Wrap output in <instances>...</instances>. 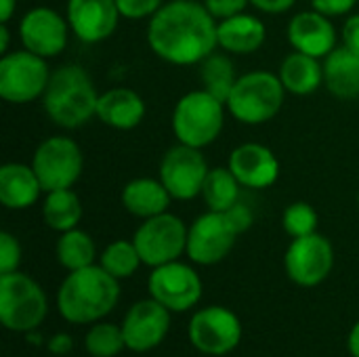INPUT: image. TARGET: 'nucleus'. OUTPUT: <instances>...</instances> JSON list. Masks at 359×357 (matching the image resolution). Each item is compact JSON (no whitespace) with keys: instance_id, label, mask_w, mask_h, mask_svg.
<instances>
[{"instance_id":"a211bd4d","label":"nucleus","mask_w":359,"mask_h":357,"mask_svg":"<svg viewBox=\"0 0 359 357\" xmlns=\"http://www.w3.org/2000/svg\"><path fill=\"white\" fill-rule=\"evenodd\" d=\"M227 168L236 175L242 187L267 189L280 177V162L276 154L261 143H244L229 156Z\"/></svg>"},{"instance_id":"393cba45","label":"nucleus","mask_w":359,"mask_h":357,"mask_svg":"<svg viewBox=\"0 0 359 357\" xmlns=\"http://www.w3.org/2000/svg\"><path fill=\"white\" fill-rule=\"evenodd\" d=\"M278 76L286 93L305 97L316 93L320 84H324V63H320L318 57L294 50L280 63Z\"/></svg>"},{"instance_id":"aec40b11","label":"nucleus","mask_w":359,"mask_h":357,"mask_svg":"<svg viewBox=\"0 0 359 357\" xmlns=\"http://www.w3.org/2000/svg\"><path fill=\"white\" fill-rule=\"evenodd\" d=\"M97 118L118 130H130L139 126L145 118V101L139 93L130 88H109L99 95Z\"/></svg>"},{"instance_id":"58836bf2","label":"nucleus","mask_w":359,"mask_h":357,"mask_svg":"<svg viewBox=\"0 0 359 357\" xmlns=\"http://www.w3.org/2000/svg\"><path fill=\"white\" fill-rule=\"evenodd\" d=\"M297 0H250V4L263 13H269V15H280V13H286L294 6Z\"/></svg>"},{"instance_id":"f03ea898","label":"nucleus","mask_w":359,"mask_h":357,"mask_svg":"<svg viewBox=\"0 0 359 357\" xmlns=\"http://www.w3.org/2000/svg\"><path fill=\"white\" fill-rule=\"evenodd\" d=\"M120 280L109 276L101 265H88L61 282L57 309L69 324H95L114 311L120 299Z\"/></svg>"},{"instance_id":"2f4dec72","label":"nucleus","mask_w":359,"mask_h":357,"mask_svg":"<svg viewBox=\"0 0 359 357\" xmlns=\"http://www.w3.org/2000/svg\"><path fill=\"white\" fill-rule=\"evenodd\" d=\"M318 223H320L318 210L311 204H307V202H294L282 215L284 231L290 238H303V236L316 234L318 231Z\"/></svg>"},{"instance_id":"c85d7f7f","label":"nucleus","mask_w":359,"mask_h":357,"mask_svg":"<svg viewBox=\"0 0 359 357\" xmlns=\"http://www.w3.org/2000/svg\"><path fill=\"white\" fill-rule=\"evenodd\" d=\"M200 78L204 82V90H208L223 103L227 101L231 88L238 80L233 61L227 55H219V53H212L202 61Z\"/></svg>"},{"instance_id":"6e6552de","label":"nucleus","mask_w":359,"mask_h":357,"mask_svg":"<svg viewBox=\"0 0 359 357\" xmlns=\"http://www.w3.org/2000/svg\"><path fill=\"white\" fill-rule=\"evenodd\" d=\"M50 80L46 59L23 48L0 59V97L8 103H29L44 95Z\"/></svg>"},{"instance_id":"37998d69","label":"nucleus","mask_w":359,"mask_h":357,"mask_svg":"<svg viewBox=\"0 0 359 357\" xmlns=\"http://www.w3.org/2000/svg\"><path fill=\"white\" fill-rule=\"evenodd\" d=\"M8 42H11V32L6 23H0V53L6 55L8 53Z\"/></svg>"},{"instance_id":"c756f323","label":"nucleus","mask_w":359,"mask_h":357,"mask_svg":"<svg viewBox=\"0 0 359 357\" xmlns=\"http://www.w3.org/2000/svg\"><path fill=\"white\" fill-rule=\"evenodd\" d=\"M99 265L116 280H124V278H130L139 269V265H143V261L135 242L116 240L105 246V250L101 252Z\"/></svg>"},{"instance_id":"e433bc0d","label":"nucleus","mask_w":359,"mask_h":357,"mask_svg":"<svg viewBox=\"0 0 359 357\" xmlns=\"http://www.w3.org/2000/svg\"><path fill=\"white\" fill-rule=\"evenodd\" d=\"M355 4H358V0H311V6L326 17L347 15L353 11Z\"/></svg>"},{"instance_id":"412c9836","label":"nucleus","mask_w":359,"mask_h":357,"mask_svg":"<svg viewBox=\"0 0 359 357\" xmlns=\"http://www.w3.org/2000/svg\"><path fill=\"white\" fill-rule=\"evenodd\" d=\"M42 185L32 166L8 162L0 168V204L8 210H25L34 206L42 194Z\"/></svg>"},{"instance_id":"6ab92c4d","label":"nucleus","mask_w":359,"mask_h":357,"mask_svg":"<svg viewBox=\"0 0 359 357\" xmlns=\"http://www.w3.org/2000/svg\"><path fill=\"white\" fill-rule=\"evenodd\" d=\"M288 40L294 50L322 59L337 48V29L330 17L311 8V11L297 13L290 19Z\"/></svg>"},{"instance_id":"9b49d317","label":"nucleus","mask_w":359,"mask_h":357,"mask_svg":"<svg viewBox=\"0 0 359 357\" xmlns=\"http://www.w3.org/2000/svg\"><path fill=\"white\" fill-rule=\"evenodd\" d=\"M284 267L297 286H320L334 267V248L330 240L318 231L311 236L292 238L284 255Z\"/></svg>"},{"instance_id":"4c0bfd02","label":"nucleus","mask_w":359,"mask_h":357,"mask_svg":"<svg viewBox=\"0 0 359 357\" xmlns=\"http://www.w3.org/2000/svg\"><path fill=\"white\" fill-rule=\"evenodd\" d=\"M341 36H343V46L359 53V13L347 17V21L343 23Z\"/></svg>"},{"instance_id":"c9c22d12","label":"nucleus","mask_w":359,"mask_h":357,"mask_svg":"<svg viewBox=\"0 0 359 357\" xmlns=\"http://www.w3.org/2000/svg\"><path fill=\"white\" fill-rule=\"evenodd\" d=\"M225 217H227V221H229V225L233 227V231L240 236V234H244L246 229H250V225H252V213H250V208L246 206V204H233L229 210H225L223 213Z\"/></svg>"},{"instance_id":"9d476101","label":"nucleus","mask_w":359,"mask_h":357,"mask_svg":"<svg viewBox=\"0 0 359 357\" xmlns=\"http://www.w3.org/2000/svg\"><path fill=\"white\" fill-rule=\"evenodd\" d=\"M147 290L149 297L162 303L170 314H183L200 303L204 286L194 267L172 261L154 267L147 282Z\"/></svg>"},{"instance_id":"79ce46f5","label":"nucleus","mask_w":359,"mask_h":357,"mask_svg":"<svg viewBox=\"0 0 359 357\" xmlns=\"http://www.w3.org/2000/svg\"><path fill=\"white\" fill-rule=\"evenodd\" d=\"M347 349L353 357H359V322L351 328V332L347 337Z\"/></svg>"},{"instance_id":"ddd939ff","label":"nucleus","mask_w":359,"mask_h":357,"mask_svg":"<svg viewBox=\"0 0 359 357\" xmlns=\"http://www.w3.org/2000/svg\"><path fill=\"white\" fill-rule=\"evenodd\" d=\"M206 158L198 147L175 145L170 147L160 162V181L172 196V200H194L202 196V187L208 175Z\"/></svg>"},{"instance_id":"b1692460","label":"nucleus","mask_w":359,"mask_h":357,"mask_svg":"<svg viewBox=\"0 0 359 357\" xmlns=\"http://www.w3.org/2000/svg\"><path fill=\"white\" fill-rule=\"evenodd\" d=\"M324 84L339 99L359 97V53L337 46L324 57Z\"/></svg>"},{"instance_id":"72a5a7b5","label":"nucleus","mask_w":359,"mask_h":357,"mask_svg":"<svg viewBox=\"0 0 359 357\" xmlns=\"http://www.w3.org/2000/svg\"><path fill=\"white\" fill-rule=\"evenodd\" d=\"M116 4H118L122 17L145 19V17L156 15L162 8L164 0H116Z\"/></svg>"},{"instance_id":"20e7f679","label":"nucleus","mask_w":359,"mask_h":357,"mask_svg":"<svg viewBox=\"0 0 359 357\" xmlns=\"http://www.w3.org/2000/svg\"><path fill=\"white\" fill-rule=\"evenodd\" d=\"M284 95L286 88L280 76L259 69L236 80L225 105L238 122L259 126L280 114L284 105Z\"/></svg>"},{"instance_id":"473e14b6","label":"nucleus","mask_w":359,"mask_h":357,"mask_svg":"<svg viewBox=\"0 0 359 357\" xmlns=\"http://www.w3.org/2000/svg\"><path fill=\"white\" fill-rule=\"evenodd\" d=\"M19 263H21V244H19V240L13 234L2 231L0 234V276L19 271Z\"/></svg>"},{"instance_id":"7ed1b4c3","label":"nucleus","mask_w":359,"mask_h":357,"mask_svg":"<svg viewBox=\"0 0 359 357\" xmlns=\"http://www.w3.org/2000/svg\"><path fill=\"white\" fill-rule=\"evenodd\" d=\"M99 95L93 78L78 63H65L50 74L42 95L46 116L61 128H78L97 116Z\"/></svg>"},{"instance_id":"bb28decb","label":"nucleus","mask_w":359,"mask_h":357,"mask_svg":"<svg viewBox=\"0 0 359 357\" xmlns=\"http://www.w3.org/2000/svg\"><path fill=\"white\" fill-rule=\"evenodd\" d=\"M97 248L93 238L82 229L63 231L57 240V261L67 271H78L88 265H95Z\"/></svg>"},{"instance_id":"0eeeda50","label":"nucleus","mask_w":359,"mask_h":357,"mask_svg":"<svg viewBox=\"0 0 359 357\" xmlns=\"http://www.w3.org/2000/svg\"><path fill=\"white\" fill-rule=\"evenodd\" d=\"M187 234L189 227L168 210L149 219H143L139 229L135 231V246L141 255L143 265L160 267L172 261H179L183 252H187Z\"/></svg>"},{"instance_id":"5701e85b","label":"nucleus","mask_w":359,"mask_h":357,"mask_svg":"<svg viewBox=\"0 0 359 357\" xmlns=\"http://www.w3.org/2000/svg\"><path fill=\"white\" fill-rule=\"evenodd\" d=\"M122 206L139 219H149L168 210L172 196L164 187L160 179L139 177L124 185L122 189Z\"/></svg>"},{"instance_id":"a19ab883","label":"nucleus","mask_w":359,"mask_h":357,"mask_svg":"<svg viewBox=\"0 0 359 357\" xmlns=\"http://www.w3.org/2000/svg\"><path fill=\"white\" fill-rule=\"evenodd\" d=\"M17 8V0H0V23H8Z\"/></svg>"},{"instance_id":"a878e982","label":"nucleus","mask_w":359,"mask_h":357,"mask_svg":"<svg viewBox=\"0 0 359 357\" xmlns=\"http://www.w3.org/2000/svg\"><path fill=\"white\" fill-rule=\"evenodd\" d=\"M82 202L80 198L69 189H55L46 191V198L42 202V219L46 227L63 234L69 229H76L82 219Z\"/></svg>"},{"instance_id":"f8f14e48","label":"nucleus","mask_w":359,"mask_h":357,"mask_svg":"<svg viewBox=\"0 0 359 357\" xmlns=\"http://www.w3.org/2000/svg\"><path fill=\"white\" fill-rule=\"evenodd\" d=\"M189 341L200 353L227 356L242 341V322L227 307H204L189 322Z\"/></svg>"},{"instance_id":"7c9ffc66","label":"nucleus","mask_w":359,"mask_h":357,"mask_svg":"<svg viewBox=\"0 0 359 357\" xmlns=\"http://www.w3.org/2000/svg\"><path fill=\"white\" fill-rule=\"evenodd\" d=\"M84 347L93 357H116L126 349L122 326L95 322L84 337Z\"/></svg>"},{"instance_id":"f3484780","label":"nucleus","mask_w":359,"mask_h":357,"mask_svg":"<svg viewBox=\"0 0 359 357\" xmlns=\"http://www.w3.org/2000/svg\"><path fill=\"white\" fill-rule=\"evenodd\" d=\"M120 17L116 0H67L69 29L86 44L107 40L116 32Z\"/></svg>"},{"instance_id":"f257e3e1","label":"nucleus","mask_w":359,"mask_h":357,"mask_svg":"<svg viewBox=\"0 0 359 357\" xmlns=\"http://www.w3.org/2000/svg\"><path fill=\"white\" fill-rule=\"evenodd\" d=\"M147 42L172 65H196L219 46L217 19L198 0H170L151 15Z\"/></svg>"},{"instance_id":"c03bdc74","label":"nucleus","mask_w":359,"mask_h":357,"mask_svg":"<svg viewBox=\"0 0 359 357\" xmlns=\"http://www.w3.org/2000/svg\"><path fill=\"white\" fill-rule=\"evenodd\" d=\"M358 204H359V196H358Z\"/></svg>"},{"instance_id":"dca6fc26","label":"nucleus","mask_w":359,"mask_h":357,"mask_svg":"<svg viewBox=\"0 0 359 357\" xmlns=\"http://www.w3.org/2000/svg\"><path fill=\"white\" fill-rule=\"evenodd\" d=\"M69 23L57 11L48 6H36L27 11L19 21V38L23 48L48 59L57 57L67 46Z\"/></svg>"},{"instance_id":"1a4fd4ad","label":"nucleus","mask_w":359,"mask_h":357,"mask_svg":"<svg viewBox=\"0 0 359 357\" xmlns=\"http://www.w3.org/2000/svg\"><path fill=\"white\" fill-rule=\"evenodd\" d=\"M84 156L69 137L44 139L32 158V168L44 191L69 189L82 175Z\"/></svg>"},{"instance_id":"2eb2a0df","label":"nucleus","mask_w":359,"mask_h":357,"mask_svg":"<svg viewBox=\"0 0 359 357\" xmlns=\"http://www.w3.org/2000/svg\"><path fill=\"white\" fill-rule=\"evenodd\" d=\"M170 330V311L156 299L135 303L122 322L126 349L135 353H147L162 345Z\"/></svg>"},{"instance_id":"4be33fe9","label":"nucleus","mask_w":359,"mask_h":357,"mask_svg":"<svg viewBox=\"0 0 359 357\" xmlns=\"http://www.w3.org/2000/svg\"><path fill=\"white\" fill-rule=\"evenodd\" d=\"M265 36H267L265 23L255 15L240 13V15L217 21L219 46L227 53L250 55L263 46Z\"/></svg>"},{"instance_id":"ea45409f","label":"nucleus","mask_w":359,"mask_h":357,"mask_svg":"<svg viewBox=\"0 0 359 357\" xmlns=\"http://www.w3.org/2000/svg\"><path fill=\"white\" fill-rule=\"evenodd\" d=\"M72 337L67 335H55L50 341H48V351L55 353V356H65L72 351Z\"/></svg>"},{"instance_id":"f704fd0d","label":"nucleus","mask_w":359,"mask_h":357,"mask_svg":"<svg viewBox=\"0 0 359 357\" xmlns=\"http://www.w3.org/2000/svg\"><path fill=\"white\" fill-rule=\"evenodd\" d=\"M248 4H250V0H204V6L217 21L244 13V8Z\"/></svg>"},{"instance_id":"4468645a","label":"nucleus","mask_w":359,"mask_h":357,"mask_svg":"<svg viewBox=\"0 0 359 357\" xmlns=\"http://www.w3.org/2000/svg\"><path fill=\"white\" fill-rule=\"evenodd\" d=\"M238 234L223 213L208 210L200 215L187 234V257L198 265H217L233 248Z\"/></svg>"},{"instance_id":"39448f33","label":"nucleus","mask_w":359,"mask_h":357,"mask_svg":"<svg viewBox=\"0 0 359 357\" xmlns=\"http://www.w3.org/2000/svg\"><path fill=\"white\" fill-rule=\"evenodd\" d=\"M227 105L208 90L183 95L172 112V133L179 143L204 149L219 139L225 124Z\"/></svg>"},{"instance_id":"cd10ccee","label":"nucleus","mask_w":359,"mask_h":357,"mask_svg":"<svg viewBox=\"0 0 359 357\" xmlns=\"http://www.w3.org/2000/svg\"><path fill=\"white\" fill-rule=\"evenodd\" d=\"M240 181L229 168H210L202 187V198L208 210L225 213L240 200Z\"/></svg>"},{"instance_id":"423d86ee","label":"nucleus","mask_w":359,"mask_h":357,"mask_svg":"<svg viewBox=\"0 0 359 357\" xmlns=\"http://www.w3.org/2000/svg\"><path fill=\"white\" fill-rule=\"evenodd\" d=\"M48 311L44 290L21 271L0 276V322L15 332L36 330Z\"/></svg>"}]
</instances>
